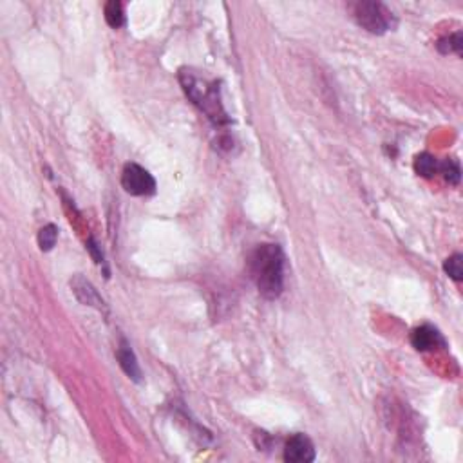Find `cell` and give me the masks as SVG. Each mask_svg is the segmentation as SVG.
<instances>
[{"mask_svg": "<svg viewBox=\"0 0 463 463\" xmlns=\"http://www.w3.org/2000/svg\"><path fill=\"white\" fill-rule=\"evenodd\" d=\"M462 47H463V38H462V33H453L449 35V37L442 38L440 42H438V49H440L442 55H453V53H456V55H460L462 53Z\"/></svg>", "mask_w": 463, "mask_h": 463, "instance_id": "12", "label": "cell"}, {"mask_svg": "<svg viewBox=\"0 0 463 463\" xmlns=\"http://www.w3.org/2000/svg\"><path fill=\"white\" fill-rule=\"evenodd\" d=\"M444 270L447 271V275L454 281H462L463 279V255L462 253H454L451 255L444 264Z\"/></svg>", "mask_w": 463, "mask_h": 463, "instance_id": "13", "label": "cell"}, {"mask_svg": "<svg viewBox=\"0 0 463 463\" xmlns=\"http://www.w3.org/2000/svg\"><path fill=\"white\" fill-rule=\"evenodd\" d=\"M116 356L127 376L134 380V382H140L141 380L140 364H138V358H136L134 351L131 349V346H129L127 342H122V344H120V347H118L116 351Z\"/></svg>", "mask_w": 463, "mask_h": 463, "instance_id": "8", "label": "cell"}, {"mask_svg": "<svg viewBox=\"0 0 463 463\" xmlns=\"http://www.w3.org/2000/svg\"><path fill=\"white\" fill-rule=\"evenodd\" d=\"M58 241V228L55 225H46L38 232V246L42 252H49Z\"/></svg>", "mask_w": 463, "mask_h": 463, "instance_id": "11", "label": "cell"}, {"mask_svg": "<svg viewBox=\"0 0 463 463\" xmlns=\"http://www.w3.org/2000/svg\"><path fill=\"white\" fill-rule=\"evenodd\" d=\"M442 170V174H444L445 181H449L451 185H458L460 183V165L458 161H454V159H445L444 163L438 165Z\"/></svg>", "mask_w": 463, "mask_h": 463, "instance_id": "14", "label": "cell"}, {"mask_svg": "<svg viewBox=\"0 0 463 463\" xmlns=\"http://www.w3.org/2000/svg\"><path fill=\"white\" fill-rule=\"evenodd\" d=\"M353 17L361 28L373 35H384L397 26L393 11L382 2H356L353 6Z\"/></svg>", "mask_w": 463, "mask_h": 463, "instance_id": "3", "label": "cell"}, {"mask_svg": "<svg viewBox=\"0 0 463 463\" xmlns=\"http://www.w3.org/2000/svg\"><path fill=\"white\" fill-rule=\"evenodd\" d=\"M181 85L187 96L196 103L197 107H201V111H205V114L210 120H214L215 123L225 122V113H223V107H221L219 98H217V89L214 85H208L205 80L197 78L192 73H181Z\"/></svg>", "mask_w": 463, "mask_h": 463, "instance_id": "2", "label": "cell"}, {"mask_svg": "<svg viewBox=\"0 0 463 463\" xmlns=\"http://www.w3.org/2000/svg\"><path fill=\"white\" fill-rule=\"evenodd\" d=\"M96 246H98V244L94 243V239H89V243H87V248L91 250V253H93L94 261L98 262V264H102V262H103V255H102V252H100V250L96 248Z\"/></svg>", "mask_w": 463, "mask_h": 463, "instance_id": "15", "label": "cell"}, {"mask_svg": "<svg viewBox=\"0 0 463 463\" xmlns=\"http://www.w3.org/2000/svg\"><path fill=\"white\" fill-rule=\"evenodd\" d=\"M122 185L131 196H152L156 192V179L152 178V174L136 163L125 165Z\"/></svg>", "mask_w": 463, "mask_h": 463, "instance_id": "4", "label": "cell"}, {"mask_svg": "<svg viewBox=\"0 0 463 463\" xmlns=\"http://www.w3.org/2000/svg\"><path fill=\"white\" fill-rule=\"evenodd\" d=\"M284 460L290 463H309L315 460V447L306 435H293L286 444Z\"/></svg>", "mask_w": 463, "mask_h": 463, "instance_id": "5", "label": "cell"}, {"mask_svg": "<svg viewBox=\"0 0 463 463\" xmlns=\"http://www.w3.org/2000/svg\"><path fill=\"white\" fill-rule=\"evenodd\" d=\"M105 20L111 28L118 29L122 28L123 24H125V15H123V8L120 2L116 0H111L105 4Z\"/></svg>", "mask_w": 463, "mask_h": 463, "instance_id": "10", "label": "cell"}, {"mask_svg": "<svg viewBox=\"0 0 463 463\" xmlns=\"http://www.w3.org/2000/svg\"><path fill=\"white\" fill-rule=\"evenodd\" d=\"M415 170L424 178H433L438 170V161L435 156H430L429 152H421L415 159Z\"/></svg>", "mask_w": 463, "mask_h": 463, "instance_id": "9", "label": "cell"}, {"mask_svg": "<svg viewBox=\"0 0 463 463\" xmlns=\"http://www.w3.org/2000/svg\"><path fill=\"white\" fill-rule=\"evenodd\" d=\"M411 344L415 349L427 351V349H435L436 346H444L445 342L438 329L429 326V324H426V326H420V328H417L412 332Z\"/></svg>", "mask_w": 463, "mask_h": 463, "instance_id": "7", "label": "cell"}, {"mask_svg": "<svg viewBox=\"0 0 463 463\" xmlns=\"http://www.w3.org/2000/svg\"><path fill=\"white\" fill-rule=\"evenodd\" d=\"M250 271L257 290L266 299H277L284 286V255L277 244H262L250 259Z\"/></svg>", "mask_w": 463, "mask_h": 463, "instance_id": "1", "label": "cell"}, {"mask_svg": "<svg viewBox=\"0 0 463 463\" xmlns=\"http://www.w3.org/2000/svg\"><path fill=\"white\" fill-rule=\"evenodd\" d=\"M71 288H73L76 299H78L82 305L94 306V308H98V309H107L105 308V302H103V299L98 295V291H96V288H94V286L91 284L87 279H84L82 275H76L75 279L71 281Z\"/></svg>", "mask_w": 463, "mask_h": 463, "instance_id": "6", "label": "cell"}]
</instances>
